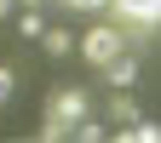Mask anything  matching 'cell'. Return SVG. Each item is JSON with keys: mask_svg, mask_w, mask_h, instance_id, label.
Here are the masks:
<instances>
[{"mask_svg": "<svg viewBox=\"0 0 161 143\" xmlns=\"http://www.w3.org/2000/svg\"><path fill=\"white\" fill-rule=\"evenodd\" d=\"M12 12H17V0H0V17H12Z\"/></svg>", "mask_w": 161, "mask_h": 143, "instance_id": "12", "label": "cell"}, {"mask_svg": "<svg viewBox=\"0 0 161 143\" xmlns=\"http://www.w3.org/2000/svg\"><path fill=\"white\" fill-rule=\"evenodd\" d=\"M75 137H80V143H104V137H109V120H92V115H80Z\"/></svg>", "mask_w": 161, "mask_h": 143, "instance_id": "8", "label": "cell"}, {"mask_svg": "<svg viewBox=\"0 0 161 143\" xmlns=\"http://www.w3.org/2000/svg\"><path fill=\"white\" fill-rule=\"evenodd\" d=\"M109 12L121 17V23H132V29H161V0H109Z\"/></svg>", "mask_w": 161, "mask_h": 143, "instance_id": "2", "label": "cell"}, {"mask_svg": "<svg viewBox=\"0 0 161 143\" xmlns=\"http://www.w3.org/2000/svg\"><path fill=\"white\" fill-rule=\"evenodd\" d=\"M69 12H98V6H109V0H64Z\"/></svg>", "mask_w": 161, "mask_h": 143, "instance_id": "11", "label": "cell"}, {"mask_svg": "<svg viewBox=\"0 0 161 143\" xmlns=\"http://www.w3.org/2000/svg\"><path fill=\"white\" fill-rule=\"evenodd\" d=\"M80 115H86V97H80V92H52L46 120H40V137H46V143H64V137H75Z\"/></svg>", "mask_w": 161, "mask_h": 143, "instance_id": "1", "label": "cell"}, {"mask_svg": "<svg viewBox=\"0 0 161 143\" xmlns=\"http://www.w3.org/2000/svg\"><path fill=\"white\" fill-rule=\"evenodd\" d=\"M121 137H138V143H161V120H150V115H138Z\"/></svg>", "mask_w": 161, "mask_h": 143, "instance_id": "7", "label": "cell"}, {"mask_svg": "<svg viewBox=\"0 0 161 143\" xmlns=\"http://www.w3.org/2000/svg\"><path fill=\"white\" fill-rule=\"evenodd\" d=\"M104 120H109V137H121V132L138 120V103L127 97V86H115V97H109V115H104Z\"/></svg>", "mask_w": 161, "mask_h": 143, "instance_id": "4", "label": "cell"}, {"mask_svg": "<svg viewBox=\"0 0 161 143\" xmlns=\"http://www.w3.org/2000/svg\"><path fill=\"white\" fill-rule=\"evenodd\" d=\"M104 80H109V86H132V80H138V57L132 52H115L104 63Z\"/></svg>", "mask_w": 161, "mask_h": 143, "instance_id": "5", "label": "cell"}, {"mask_svg": "<svg viewBox=\"0 0 161 143\" xmlns=\"http://www.w3.org/2000/svg\"><path fill=\"white\" fill-rule=\"evenodd\" d=\"M17 6H40V0H17Z\"/></svg>", "mask_w": 161, "mask_h": 143, "instance_id": "13", "label": "cell"}, {"mask_svg": "<svg viewBox=\"0 0 161 143\" xmlns=\"http://www.w3.org/2000/svg\"><path fill=\"white\" fill-rule=\"evenodd\" d=\"M40 46H46L52 57H69V52H75V34L58 29V23H46V29H40Z\"/></svg>", "mask_w": 161, "mask_h": 143, "instance_id": "6", "label": "cell"}, {"mask_svg": "<svg viewBox=\"0 0 161 143\" xmlns=\"http://www.w3.org/2000/svg\"><path fill=\"white\" fill-rule=\"evenodd\" d=\"M12 86H17V74H12L6 63H0V103H12Z\"/></svg>", "mask_w": 161, "mask_h": 143, "instance_id": "10", "label": "cell"}, {"mask_svg": "<svg viewBox=\"0 0 161 143\" xmlns=\"http://www.w3.org/2000/svg\"><path fill=\"white\" fill-rule=\"evenodd\" d=\"M40 29H46V23H40V12H35V6H23V17H17V34H23V40H40Z\"/></svg>", "mask_w": 161, "mask_h": 143, "instance_id": "9", "label": "cell"}, {"mask_svg": "<svg viewBox=\"0 0 161 143\" xmlns=\"http://www.w3.org/2000/svg\"><path fill=\"white\" fill-rule=\"evenodd\" d=\"M80 52H86V63H98V69H104L109 57L121 52V29H109V23H104V29H92V34H80Z\"/></svg>", "mask_w": 161, "mask_h": 143, "instance_id": "3", "label": "cell"}]
</instances>
